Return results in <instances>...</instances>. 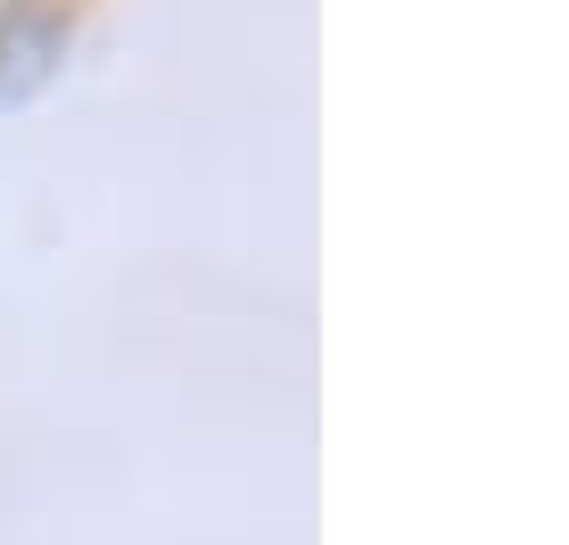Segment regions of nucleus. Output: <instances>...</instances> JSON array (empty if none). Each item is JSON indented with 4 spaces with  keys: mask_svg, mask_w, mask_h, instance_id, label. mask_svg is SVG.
<instances>
[{
    "mask_svg": "<svg viewBox=\"0 0 569 545\" xmlns=\"http://www.w3.org/2000/svg\"><path fill=\"white\" fill-rule=\"evenodd\" d=\"M58 50H67V33H58V17L42 9H17L0 17V108H17L33 83L58 67Z\"/></svg>",
    "mask_w": 569,
    "mask_h": 545,
    "instance_id": "1",
    "label": "nucleus"
}]
</instances>
